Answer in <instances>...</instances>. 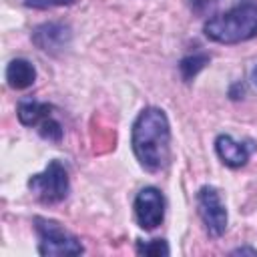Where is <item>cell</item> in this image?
Returning a JSON list of instances; mask_svg holds the SVG:
<instances>
[{
  "label": "cell",
  "instance_id": "52a82bcc",
  "mask_svg": "<svg viewBox=\"0 0 257 257\" xmlns=\"http://www.w3.org/2000/svg\"><path fill=\"white\" fill-rule=\"evenodd\" d=\"M30 38L40 50L50 52V54H58L70 46L72 32L62 22H44L32 30Z\"/></svg>",
  "mask_w": 257,
  "mask_h": 257
},
{
  "label": "cell",
  "instance_id": "ba28073f",
  "mask_svg": "<svg viewBox=\"0 0 257 257\" xmlns=\"http://www.w3.org/2000/svg\"><path fill=\"white\" fill-rule=\"evenodd\" d=\"M215 153L225 167L239 169V167L247 165V161L251 157V147H249V143L235 141L231 135L223 133V135H217V139H215Z\"/></svg>",
  "mask_w": 257,
  "mask_h": 257
},
{
  "label": "cell",
  "instance_id": "7a4b0ae2",
  "mask_svg": "<svg viewBox=\"0 0 257 257\" xmlns=\"http://www.w3.org/2000/svg\"><path fill=\"white\" fill-rule=\"evenodd\" d=\"M203 32L217 44H239L257 36V2L239 0L235 6L205 20Z\"/></svg>",
  "mask_w": 257,
  "mask_h": 257
},
{
  "label": "cell",
  "instance_id": "9c48e42d",
  "mask_svg": "<svg viewBox=\"0 0 257 257\" xmlns=\"http://www.w3.org/2000/svg\"><path fill=\"white\" fill-rule=\"evenodd\" d=\"M6 84L12 90H26L36 82V68L26 58H12L4 70Z\"/></svg>",
  "mask_w": 257,
  "mask_h": 257
},
{
  "label": "cell",
  "instance_id": "5bb4252c",
  "mask_svg": "<svg viewBox=\"0 0 257 257\" xmlns=\"http://www.w3.org/2000/svg\"><path fill=\"white\" fill-rule=\"evenodd\" d=\"M221 4V0H187L189 10L199 16V18H211L213 14H217V6Z\"/></svg>",
  "mask_w": 257,
  "mask_h": 257
},
{
  "label": "cell",
  "instance_id": "7c38bea8",
  "mask_svg": "<svg viewBox=\"0 0 257 257\" xmlns=\"http://www.w3.org/2000/svg\"><path fill=\"white\" fill-rule=\"evenodd\" d=\"M135 251L139 255H151V257H167L171 253L165 239H151V241H137Z\"/></svg>",
  "mask_w": 257,
  "mask_h": 257
},
{
  "label": "cell",
  "instance_id": "5b68a950",
  "mask_svg": "<svg viewBox=\"0 0 257 257\" xmlns=\"http://www.w3.org/2000/svg\"><path fill=\"white\" fill-rule=\"evenodd\" d=\"M197 213L203 221L205 231L211 237H221L227 231V223H229V215H227V207L219 195V191L213 185H203L197 195Z\"/></svg>",
  "mask_w": 257,
  "mask_h": 257
},
{
  "label": "cell",
  "instance_id": "4fadbf2b",
  "mask_svg": "<svg viewBox=\"0 0 257 257\" xmlns=\"http://www.w3.org/2000/svg\"><path fill=\"white\" fill-rule=\"evenodd\" d=\"M36 128H38V135H40L44 141H48V143H60V141H62L64 131H62V124H60L54 116L44 118Z\"/></svg>",
  "mask_w": 257,
  "mask_h": 257
},
{
  "label": "cell",
  "instance_id": "e0dca14e",
  "mask_svg": "<svg viewBox=\"0 0 257 257\" xmlns=\"http://www.w3.org/2000/svg\"><path fill=\"white\" fill-rule=\"evenodd\" d=\"M251 78H253V82H255V84H257V66H255V68H253V72H251Z\"/></svg>",
  "mask_w": 257,
  "mask_h": 257
},
{
  "label": "cell",
  "instance_id": "9a60e30c",
  "mask_svg": "<svg viewBox=\"0 0 257 257\" xmlns=\"http://www.w3.org/2000/svg\"><path fill=\"white\" fill-rule=\"evenodd\" d=\"M78 0H24V6L34 8V10H48V8H58V6H72Z\"/></svg>",
  "mask_w": 257,
  "mask_h": 257
},
{
  "label": "cell",
  "instance_id": "2e32d148",
  "mask_svg": "<svg viewBox=\"0 0 257 257\" xmlns=\"http://www.w3.org/2000/svg\"><path fill=\"white\" fill-rule=\"evenodd\" d=\"M231 255H251V257H257V249L253 247H237L231 251Z\"/></svg>",
  "mask_w": 257,
  "mask_h": 257
},
{
  "label": "cell",
  "instance_id": "30bf717a",
  "mask_svg": "<svg viewBox=\"0 0 257 257\" xmlns=\"http://www.w3.org/2000/svg\"><path fill=\"white\" fill-rule=\"evenodd\" d=\"M54 106L48 102H40L36 98H22L16 106V116L24 126H38L44 118L52 116Z\"/></svg>",
  "mask_w": 257,
  "mask_h": 257
},
{
  "label": "cell",
  "instance_id": "277c9868",
  "mask_svg": "<svg viewBox=\"0 0 257 257\" xmlns=\"http://www.w3.org/2000/svg\"><path fill=\"white\" fill-rule=\"evenodd\" d=\"M28 191L42 203V205H56L62 203L70 193V179L68 171L60 161H48L44 171L32 175L28 179Z\"/></svg>",
  "mask_w": 257,
  "mask_h": 257
},
{
  "label": "cell",
  "instance_id": "6da1fadb",
  "mask_svg": "<svg viewBox=\"0 0 257 257\" xmlns=\"http://www.w3.org/2000/svg\"><path fill=\"white\" fill-rule=\"evenodd\" d=\"M135 159L147 173H161L171 161V122L163 108L145 106L131 126Z\"/></svg>",
  "mask_w": 257,
  "mask_h": 257
},
{
  "label": "cell",
  "instance_id": "3957f363",
  "mask_svg": "<svg viewBox=\"0 0 257 257\" xmlns=\"http://www.w3.org/2000/svg\"><path fill=\"white\" fill-rule=\"evenodd\" d=\"M32 225L38 237V253L42 257H72L84 253L78 237L66 231L58 221L36 215L32 219Z\"/></svg>",
  "mask_w": 257,
  "mask_h": 257
},
{
  "label": "cell",
  "instance_id": "8992f818",
  "mask_svg": "<svg viewBox=\"0 0 257 257\" xmlns=\"http://www.w3.org/2000/svg\"><path fill=\"white\" fill-rule=\"evenodd\" d=\"M165 195L157 189V187H143L133 203V211H135V219L137 225L145 231H153L157 229L163 219H165Z\"/></svg>",
  "mask_w": 257,
  "mask_h": 257
},
{
  "label": "cell",
  "instance_id": "8fae6325",
  "mask_svg": "<svg viewBox=\"0 0 257 257\" xmlns=\"http://www.w3.org/2000/svg\"><path fill=\"white\" fill-rule=\"evenodd\" d=\"M211 56L207 52H195V54H189L185 58L179 60V72H181V78L185 82H191L207 64H209Z\"/></svg>",
  "mask_w": 257,
  "mask_h": 257
}]
</instances>
